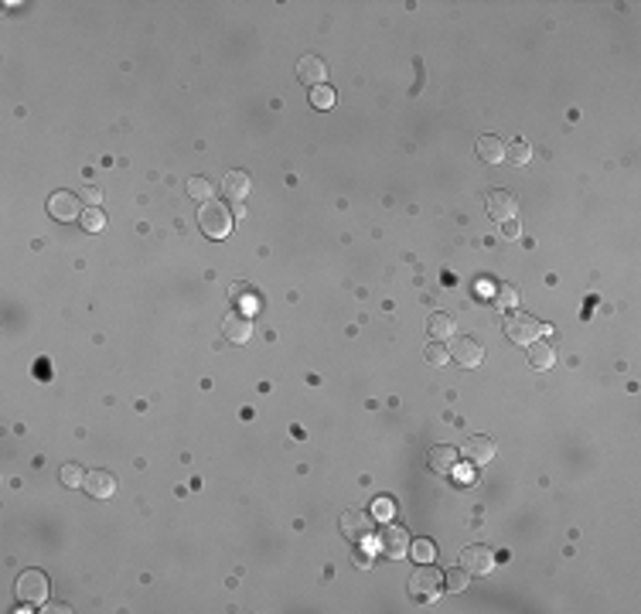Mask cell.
I'll return each instance as SVG.
<instances>
[{"label":"cell","mask_w":641,"mask_h":614,"mask_svg":"<svg viewBox=\"0 0 641 614\" xmlns=\"http://www.w3.org/2000/svg\"><path fill=\"white\" fill-rule=\"evenodd\" d=\"M505 335L516 345H532V341H539V335H549V324H539L532 314H522V311H508L505 314Z\"/></svg>","instance_id":"1"},{"label":"cell","mask_w":641,"mask_h":614,"mask_svg":"<svg viewBox=\"0 0 641 614\" xmlns=\"http://www.w3.org/2000/svg\"><path fill=\"white\" fill-rule=\"evenodd\" d=\"M198 226H202L205 236L225 239V236L232 232V215H229V208H225L222 201H205L202 208H198Z\"/></svg>","instance_id":"2"},{"label":"cell","mask_w":641,"mask_h":614,"mask_svg":"<svg viewBox=\"0 0 641 614\" xmlns=\"http://www.w3.org/2000/svg\"><path fill=\"white\" fill-rule=\"evenodd\" d=\"M440 590H443V577H440L434 563H420L409 577V594L416 600H437Z\"/></svg>","instance_id":"3"},{"label":"cell","mask_w":641,"mask_h":614,"mask_svg":"<svg viewBox=\"0 0 641 614\" xmlns=\"http://www.w3.org/2000/svg\"><path fill=\"white\" fill-rule=\"evenodd\" d=\"M17 590V600H24V604H45L48 600V577L41 570H24L14 583Z\"/></svg>","instance_id":"4"},{"label":"cell","mask_w":641,"mask_h":614,"mask_svg":"<svg viewBox=\"0 0 641 614\" xmlns=\"http://www.w3.org/2000/svg\"><path fill=\"white\" fill-rule=\"evenodd\" d=\"M447 355H451V362H457L461 368H474V366H481V362H485V348H481L474 338H468V335L453 338L451 348H447Z\"/></svg>","instance_id":"5"},{"label":"cell","mask_w":641,"mask_h":614,"mask_svg":"<svg viewBox=\"0 0 641 614\" xmlns=\"http://www.w3.org/2000/svg\"><path fill=\"white\" fill-rule=\"evenodd\" d=\"M342 533L352 539V543H365V539H372V533H376V519H372L369 512L348 508L342 515Z\"/></svg>","instance_id":"6"},{"label":"cell","mask_w":641,"mask_h":614,"mask_svg":"<svg viewBox=\"0 0 641 614\" xmlns=\"http://www.w3.org/2000/svg\"><path fill=\"white\" fill-rule=\"evenodd\" d=\"M516 212H518V198L512 191L498 188V191L488 195V215H491L495 222H516Z\"/></svg>","instance_id":"7"},{"label":"cell","mask_w":641,"mask_h":614,"mask_svg":"<svg viewBox=\"0 0 641 614\" xmlns=\"http://www.w3.org/2000/svg\"><path fill=\"white\" fill-rule=\"evenodd\" d=\"M379 546H382V553H386L389 560H403L406 550H409L406 529H399V525H386V529L379 533Z\"/></svg>","instance_id":"8"},{"label":"cell","mask_w":641,"mask_h":614,"mask_svg":"<svg viewBox=\"0 0 641 614\" xmlns=\"http://www.w3.org/2000/svg\"><path fill=\"white\" fill-rule=\"evenodd\" d=\"M461 567L468 570V573L485 577V573H491V567H495V553L488 550V546H468V550L461 553Z\"/></svg>","instance_id":"9"},{"label":"cell","mask_w":641,"mask_h":614,"mask_svg":"<svg viewBox=\"0 0 641 614\" xmlns=\"http://www.w3.org/2000/svg\"><path fill=\"white\" fill-rule=\"evenodd\" d=\"M48 215L58 218V222H72L76 215H82V208H78V195H72V191H55V195L48 198Z\"/></svg>","instance_id":"10"},{"label":"cell","mask_w":641,"mask_h":614,"mask_svg":"<svg viewBox=\"0 0 641 614\" xmlns=\"http://www.w3.org/2000/svg\"><path fill=\"white\" fill-rule=\"evenodd\" d=\"M222 335L229 338V341H235V345L250 341V335H252L250 318H246V314H239V311H229V314L222 318Z\"/></svg>","instance_id":"11"},{"label":"cell","mask_w":641,"mask_h":614,"mask_svg":"<svg viewBox=\"0 0 641 614\" xmlns=\"http://www.w3.org/2000/svg\"><path fill=\"white\" fill-rule=\"evenodd\" d=\"M297 79L304 86H324V79H328V65L317 59V55H304L297 61Z\"/></svg>","instance_id":"12"},{"label":"cell","mask_w":641,"mask_h":614,"mask_svg":"<svg viewBox=\"0 0 641 614\" xmlns=\"http://www.w3.org/2000/svg\"><path fill=\"white\" fill-rule=\"evenodd\" d=\"M426 468H430L434 475H451L453 468H457V451L447 447V444L430 447V454H426Z\"/></svg>","instance_id":"13"},{"label":"cell","mask_w":641,"mask_h":614,"mask_svg":"<svg viewBox=\"0 0 641 614\" xmlns=\"http://www.w3.org/2000/svg\"><path fill=\"white\" fill-rule=\"evenodd\" d=\"M461 454H464L471 464H488V460L495 458V441H491V437H471V441H464Z\"/></svg>","instance_id":"14"},{"label":"cell","mask_w":641,"mask_h":614,"mask_svg":"<svg viewBox=\"0 0 641 614\" xmlns=\"http://www.w3.org/2000/svg\"><path fill=\"white\" fill-rule=\"evenodd\" d=\"M86 491H89L93 498H113L116 478H113L110 471H89V475H86Z\"/></svg>","instance_id":"15"},{"label":"cell","mask_w":641,"mask_h":614,"mask_svg":"<svg viewBox=\"0 0 641 614\" xmlns=\"http://www.w3.org/2000/svg\"><path fill=\"white\" fill-rule=\"evenodd\" d=\"M222 188H225V198H232L235 205H239V201L250 195V174H246V171H229Z\"/></svg>","instance_id":"16"},{"label":"cell","mask_w":641,"mask_h":614,"mask_svg":"<svg viewBox=\"0 0 641 614\" xmlns=\"http://www.w3.org/2000/svg\"><path fill=\"white\" fill-rule=\"evenodd\" d=\"M478 157L488 164H501L505 161V144L498 137H481L478 140Z\"/></svg>","instance_id":"17"},{"label":"cell","mask_w":641,"mask_h":614,"mask_svg":"<svg viewBox=\"0 0 641 614\" xmlns=\"http://www.w3.org/2000/svg\"><path fill=\"white\" fill-rule=\"evenodd\" d=\"M426 335L434 338V341H447L453 335V321L447 314H430V321H426Z\"/></svg>","instance_id":"18"},{"label":"cell","mask_w":641,"mask_h":614,"mask_svg":"<svg viewBox=\"0 0 641 614\" xmlns=\"http://www.w3.org/2000/svg\"><path fill=\"white\" fill-rule=\"evenodd\" d=\"M529 362L535 368H549L553 362H556V352H553V345H546V341H532V345H529Z\"/></svg>","instance_id":"19"},{"label":"cell","mask_w":641,"mask_h":614,"mask_svg":"<svg viewBox=\"0 0 641 614\" xmlns=\"http://www.w3.org/2000/svg\"><path fill=\"white\" fill-rule=\"evenodd\" d=\"M409 556H413L416 563H434V556H437V546H434L430 539H416V543H409Z\"/></svg>","instance_id":"20"},{"label":"cell","mask_w":641,"mask_h":614,"mask_svg":"<svg viewBox=\"0 0 641 614\" xmlns=\"http://www.w3.org/2000/svg\"><path fill=\"white\" fill-rule=\"evenodd\" d=\"M468 577H471V573H468V570H464V567H461V570L453 567L451 573H443V590H451V594H457V590H464V587H468Z\"/></svg>","instance_id":"21"},{"label":"cell","mask_w":641,"mask_h":614,"mask_svg":"<svg viewBox=\"0 0 641 614\" xmlns=\"http://www.w3.org/2000/svg\"><path fill=\"white\" fill-rule=\"evenodd\" d=\"M505 157H512V164H529L532 157L529 140H512V147H505Z\"/></svg>","instance_id":"22"},{"label":"cell","mask_w":641,"mask_h":614,"mask_svg":"<svg viewBox=\"0 0 641 614\" xmlns=\"http://www.w3.org/2000/svg\"><path fill=\"white\" fill-rule=\"evenodd\" d=\"M495 307H501V311H512V307H518V293L508 287V283H498L495 287Z\"/></svg>","instance_id":"23"},{"label":"cell","mask_w":641,"mask_h":614,"mask_svg":"<svg viewBox=\"0 0 641 614\" xmlns=\"http://www.w3.org/2000/svg\"><path fill=\"white\" fill-rule=\"evenodd\" d=\"M78 218H82V229H89V232H103V229H106V215L99 212V208H86Z\"/></svg>","instance_id":"24"},{"label":"cell","mask_w":641,"mask_h":614,"mask_svg":"<svg viewBox=\"0 0 641 614\" xmlns=\"http://www.w3.org/2000/svg\"><path fill=\"white\" fill-rule=\"evenodd\" d=\"M58 478H62L65 488H78V485H86V471H82L78 464H65Z\"/></svg>","instance_id":"25"},{"label":"cell","mask_w":641,"mask_h":614,"mask_svg":"<svg viewBox=\"0 0 641 614\" xmlns=\"http://www.w3.org/2000/svg\"><path fill=\"white\" fill-rule=\"evenodd\" d=\"M188 195L205 205V201L212 198V181H205V178H188Z\"/></svg>","instance_id":"26"},{"label":"cell","mask_w":641,"mask_h":614,"mask_svg":"<svg viewBox=\"0 0 641 614\" xmlns=\"http://www.w3.org/2000/svg\"><path fill=\"white\" fill-rule=\"evenodd\" d=\"M311 103L317 109L334 106V89H328V86H314V89H311Z\"/></svg>","instance_id":"27"},{"label":"cell","mask_w":641,"mask_h":614,"mask_svg":"<svg viewBox=\"0 0 641 614\" xmlns=\"http://www.w3.org/2000/svg\"><path fill=\"white\" fill-rule=\"evenodd\" d=\"M426 362H430V366H447L451 355H447V348H443L440 341H434V345H426Z\"/></svg>","instance_id":"28"},{"label":"cell","mask_w":641,"mask_h":614,"mask_svg":"<svg viewBox=\"0 0 641 614\" xmlns=\"http://www.w3.org/2000/svg\"><path fill=\"white\" fill-rule=\"evenodd\" d=\"M78 198L86 201V205H89V208H96V205H99V201H103V188H96V184H86V188H82V191H78Z\"/></svg>","instance_id":"29"},{"label":"cell","mask_w":641,"mask_h":614,"mask_svg":"<svg viewBox=\"0 0 641 614\" xmlns=\"http://www.w3.org/2000/svg\"><path fill=\"white\" fill-rule=\"evenodd\" d=\"M376 515H379V519H392V502H389V498H379V502H376Z\"/></svg>","instance_id":"30"},{"label":"cell","mask_w":641,"mask_h":614,"mask_svg":"<svg viewBox=\"0 0 641 614\" xmlns=\"http://www.w3.org/2000/svg\"><path fill=\"white\" fill-rule=\"evenodd\" d=\"M355 563H359L361 570L372 567V556H369V550H355Z\"/></svg>","instance_id":"31"},{"label":"cell","mask_w":641,"mask_h":614,"mask_svg":"<svg viewBox=\"0 0 641 614\" xmlns=\"http://www.w3.org/2000/svg\"><path fill=\"white\" fill-rule=\"evenodd\" d=\"M45 611H68V604H62V600H55V604H48Z\"/></svg>","instance_id":"32"},{"label":"cell","mask_w":641,"mask_h":614,"mask_svg":"<svg viewBox=\"0 0 641 614\" xmlns=\"http://www.w3.org/2000/svg\"><path fill=\"white\" fill-rule=\"evenodd\" d=\"M501 232H505V236H518V226H516V222H508V226H505Z\"/></svg>","instance_id":"33"}]
</instances>
